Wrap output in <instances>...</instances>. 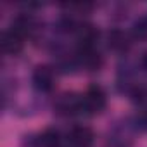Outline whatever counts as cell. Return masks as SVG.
<instances>
[{
    "instance_id": "6da1fadb",
    "label": "cell",
    "mask_w": 147,
    "mask_h": 147,
    "mask_svg": "<svg viewBox=\"0 0 147 147\" xmlns=\"http://www.w3.org/2000/svg\"><path fill=\"white\" fill-rule=\"evenodd\" d=\"M106 107V92L94 85L82 95V113L85 114H97Z\"/></svg>"
},
{
    "instance_id": "7a4b0ae2",
    "label": "cell",
    "mask_w": 147,
    "mask_h": 147,
    "mask_svg": "<svg viewBox=\"0 0 147 147\" xmlns=\"http://www.w3.org/2000/svg\"><path fill=\"white\" fill-rule=\"evenodd\" d=\"M66 138L69 147H90L94 144V131L88 126H75Z\"/></svg>"
},
{
    "instance_id": "3957f363",
    "label": "cell",
    "mask_w": 147,
    "mask_h": 147,
    "mask_svg": "<svg viewBox=\"0 0 147 147\" xmlns=\"http://www.w3.org/2000/svg\"><path fill=\"white\" fill-rule=\"evenodd\" d=\"M33 83L38 90L49 92L54 88L55 83V73L50 66H38L33 73Z\"/></svg>"
},
{
    "instance_id": "277c9868",
    "label": "cell",
    "mask_w": 147,
    "mask_h": 147,
    "mask_svg": "<svg viewBox=\"0 0 147 147\" xmlns=\"http://www.w3.org/2000/svg\"><path fill=\"white\" fill-rule=\"evenodd\" d=\"M55 109L61 114H78V113H82V97L66 94L57 100Z\"/></svg>"
},
{
    "instance_id": "5b68a950",
    "label": "cell",
    "mask_w": 147,
    "mask_h": 147,
    "mask_svg": "<svg viewBox=\"0 0 147 147\" xmlns=\"http://www.w3.org/2000/svg\"><path fill=\"white\" fill-rule=\"evenodd\" d=\"M23 43H24V38L19 33H16L14 30L5 31L2 36V49L5 54H18L23 49Z\"/></svg>"
},
{
    "instance_id": "8992f818",
    "label": "cell",
    "mask_w": 147,
    "mask_h": 147,
    "mask_svg": "<svg viewBox=\"0 0 147 147\" xmlns=\"http://www.w3.org/2000/svg\"><path fill=\"white\" fill-rule=\"evenodd\" d=\"M107 43L113 50L116 52H125L128 47H130V38L125 31L121 30H113L107 33Z\"/></svg>"
},
{
    "instance_id": "52a82bcc",
    "label": "cell",
    "mask_w": 147,
    "mask_h": 147,
    "mask_svg": "<svg viewBox=\"0 0 147 147\" xmlns=\"http://www.w3.org/2000/svg\"><path fill=\"white\" fill-rule=\"evenodd\" d=\"M40 145L42 147H61L62 145V138H61V133L54 128H49L45 130L42 135H40Z\"/></svg>"
},
{
    "instance_id": "ba28073f",
    "label": "cell",
    "mask_w": 147,
    "mask_h": 147,
    "mask_svg": "<svg viewBox=\"0 0 147 147\" xmlns=\"http://www.w3.org/2000/svg\"><path fill=\"white\" fill-rule=\"evenodd\" d=\"M140 62H142V66L147 69V52H144V54H142V59H140Z\"/></svg>"
}]
</instances>
